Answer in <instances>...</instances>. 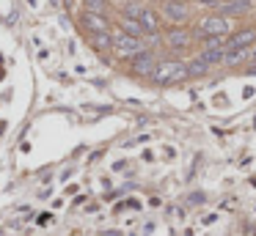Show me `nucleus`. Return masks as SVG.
I'll return each mask as SVG.
<instances>
[{"label": "nucleus", "mask_w": 256, "mask_h": 236, "mask_svg": "<svg viewBox=\"0 0 256 236\" xmlns=\"http://www.w3.org/2000/svg\"><path fill=\"white\" fill-rule=\"evenodd\" d=\"M188 77V66L179 63V60H165V63H157L152 72V80L160 85H171V83H179Z\"/></svg>", "instance_id": "nucleus-1"}, {"label": "nucleus", "mask_w": 256, "mask_h": 236, "mask_svg": "<svg viewBox=\"0 0 256 236\" xmlns=\"http://www.w3.org/2000/svg\"><path fill=\"white\" fill-rule=\"evenodd\" d=\"M113 50L119 52V55H124V58H132V55H138V52L144 50V42L138 36H129L121 30V33L113 36Z\"/></svg>", "instance_id": "nucleus-2"}, {"label": "nucleus", "mask_w": 256, "mask_h": 236, "mask_svg": "<svg viewBox=\"0 0 256 236\" xmlns=\"http://www.w3.org/2000/svg\"><path fill=\"white\" fill-rule=\"evenodd\" d=\"M231 30V22L226 17H218V14H209V17L201 19V28L198 33L201 36H226Z\"/></svg>", "instance_id": "nucleus-3"}, {"label": "nucleus", "mask_w": 256, "mask_h": 236, "mask_svg": "<svg viewBox=\"0 0 256 236\" xmlns=\"http://www.w3.org/2000/svg\"><path fill=\"white\" fill-rule=\"evenodd\" d=\"M162 14H165L168 22L182 25V22H188V19H190V6L185 3V0H176V3H162Z\"/></svg>", "instance_id": "nucleus-4"}, {"label": "nucleus", "mask_w": 256, "mask_h": 236, "mask_svg": "<svg viewBox=\"0 0 256 236\" xmlns=\"http://www.w3.org/2000/svg\"><path fill=\"white\" fill-rule=\"evenodd\" d=\"M154 66H157V60L149 50H141L138 55H132V69H135V74H149L152 77Z\"/></svg>", "instance_id": "nucleus-5"}, {"label": "nucleus", "mask_w": 256, "mask_h": 236, "mask_svg": "<svg viewBox=\"0 0 256 236\" xmlns=\"http://www.w3.org/2000/svg\"><path fill=\"white\" fill-rule=\"evenodd\" d=\"M83 28L85 30H91V33H102V30H108V19H105L102 14L85 11L83 14Z\"/></svg>", "instance_id": "nucleus-6"}, {"label": "nucleus", "mask_w": 256, "mask_h": 236, "mask_svg": "<svg viewBox=\"0 0 256 236\" xmlns=\"http://www.w3.org/2000/svg\"><path fill=\"white\" fill-rule=\"evenodd\" d=\"M165 44H168L171 50H188L190 47V33L188 30H171L165 36Z\"/></svg>", "instance_id": "nucleus-7"}, {"label": "nucleus", "mask_w": 256, "mask_h": 236, "mask_svg": "<svg viewBox=\"0 0 256 236\" xmlns=\"http://www.w3.org/2000/svg\"><path fill=\"white\" fill-rule=\"evenodd\" d=\"M218 9H221V14H234V17H240V14H248L251 11V0H229V3H221Z\"/></svg>", "instance_id": "nucleus-8"}, {"label": "nucleus", "mask_w": 256, "mask_h": 236, "mask_svg": "<svg viewBox=\"0 0 256 236\" xmlns=\"http://www.w3.org/2000/svg\"><path fill=\"white\" fill-rule=\"evenodd\" d=\"M138 22L144 28V33H157V17L152 9H141L138 11Z\"/></svg>", "instance_id": "nucleus-9"}, {"label": "nucleus", "mask_w": 256, "mask_h": 236, "mask_svg": "<svg viewBox=\"0 0 256 236\" xmlns=\"http://www.w3.org/2000/svg\"><path fill=\"white\" fill-rule=\"evenodd\" d=\"M254 39H256V30H251V28H248V30H240V33L229 42V50H245Z\"/></svg>", "instance_id": "nucleus-10"}, {"label": "nucleus", "mask_w": 256, "mask_h": 236, "mask_svg": "<svg viewBox=\"0 0 256 236\" xmlns=\"http://www.w3.org/2000/svg\"><path fill=\"white\" fill-rule=\"evenodd\" d=\"M121 30H124V33H129V36H138V39H141V36H144V28H141V22H138L135 17H127V14H121Z\"/></svg>", "instance_id": "nucleus-11"}, {"label": "nucleus", "mask_w": 256, "mask_h": 236, "mask_svg": "<svg viewBox=\"0 0 256 236\" xmlns=\"http://www.w3.org/2000/svg\"><path fill=\"white\" fill-rule=\"evenodd\" d=\"M88 42L94 44L96 50H108V47H113V36L108 33V30H102V33H91Z\"/></svg>", "instance_id": "nucleus-12"}, {"label": "nucleus", "mask_w": 256, "mask_h": 236, "mask_svg": "<svg viewBox=\"0 0 256 236\" xmlns=\"http://www.w3.org/2000/svg\"><path fill=\"white\" fill-rule=\"evenodd\" d=\"M201 60L209 63V66H215V63H221V60H223V50H221V47H215V50H204V52H201Z\"/></svg>", "instance_id": "nucleus-13"}, {"label": "nucleus", "mask_w": 256, "mask_h": 236, "mask_svg": "<svg viewBox=\"0 0 256 236\" xmlns=\"http://www.w3.org/2000/svg\"><path fill=\"white\" fill-rule=\"evenodd\" d=\"M207 72H209V63H204L201 58H196V60L188 63V74H207Z\"/></svg>", "instance_id": "nucleus-14"}, {"label": "nucleus", "mask_w": 256, "mask_h": 236, "mask_svg": "<svg viewBox=\"0 0 256 236\" xmlns=\"http://www.w3.org/2000/svg\"><path fill=\"white\" fill-rule=\"evenodd\" d=\"M242 58H245V50H226L223 52V60L226 63H240Z\"/></svg>", "instance_id": "nucleus-15"}, {"label": "nucleus", "mask_w": 256, "mask_h": 236, "mask_svg": "<svg viewBox=\"0 0 256 236\" xmlns=\"http://www.w3.org/2000/svg\"><path fill=\"white\" fill-rule=\"evenodd\" d=\"M105 6H108L105 0H85V9H88V11H94V14H102V11H105Z\"/></svg>", "instance_id": "nucleus-16"}, {"label": "nucleus", "mask_w": 256, "mask_h": 236, "mask_svg": "<svg viewBox=\"0 0 256 236\" xmlns=\"http://www.w3.org/2000/svg\"><path fill=\"white\" fill-rule=\"evenodd\" d=\"M162 3H176V0H162Z\"/></svg>", "instance_id": "nucleus-17"}, {"label": "nucleus", "mask_w": 256, "mask_h": 236, "mask_svg": "<svg viewBox=\"0 0 256 236\" xmlns=\"http://www.w3.org/2000/svg\"><path fill=\"white\" fill-rule=\"evenodd\" d=\"M52 3H55V6H58V0H52Z\"/></svg>", "instance_id": "nucleus-18"}]
</instances>
